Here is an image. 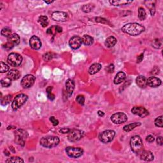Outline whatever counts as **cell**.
I'll list each match as a JSON object with an SVG mask.
<instances>
[{
  "label": "cell",
  "instance_id": "cell-20",
  "mask_svg": "<svg viewBox=\"0 0 163 163\" xmlns=\"http://www.w3.org/2000/svg\"><path fill=\"white\" fill-rule=\"evenodd\" d=\"M136 83L140 88L144 89L147 86V79L143 75H140L136 78Z\"/></svg>",
  "mask_w": 163,
  "mask_h": 163
},
{
  "label": "cell",
  "instance_id": "cell-46",
  "mask_svg": "<svg viewBox=\"0 0 163 163\" xmlns=\"http://www.w3.org/2000/svg\"><path fill=\"white\" fill-rule=\"evenodd\" d=\"M47 97L50 100H51V101H52V100H54L55 99V95H54V94H52V92L47 94Z\"/></svg>",
  "mask_w": 163,
  "mask_h": 163
},
{
  "label": "cell",
  "instance_id": "cell-3",
  "mask_svg": "<svg viewBox=\"0 0 163 163\" xmlns=\"http://www.w3.org/2000/svg\"><path fill=\"white\" fill-rule=\"evenodd\" d=\"M130 146L131 150L136 154H139L143 150V145L142 140L140 136H134L131 138Z\"/></svg>",
  "mask_w": 163,
  "mask_h": 163
},
{
  "label": "cell",
  "instance_id": "cell-8",
  "mask_svg": "<svg viewBox=\"0 0 163 163\" xmlns=\"http://www.w3.org/2000/svg\"><path fill=\"white\" fill-rule=\"evenodd\" d=\"M66 152L67 155L71 158H78L82 155L84 150L80 147H68L66 149Z\"/></svg>",
  "mask_w": 163,
  "mask_h": 163
},
{
  "label": "cell",
  "instance_id": "cell-35",
  "mask_svg": "<svg viewBox=\"0 0 163 163\" xmlns=\"http://www.w3.org/2000/svg\"><path fill=\"white\" fill-rule=\"evenodd\" d=\"M1 35L8 38V36H10L12 34V31L10 29H9V28L5 27L1 30Z\"/></svg>",
  "mask_w": 163,
  "mask_h": 163
},
{
  "label": "cell",
  "instance_id": "cell-13",
  "mask_svg": "<svg viewBox=\"0 0 163 163\" xmlns=\"http://www.w3.org/2000/svg\"><path fill=\"white\" fill-rule=\"evenodd\" d=\"M52 18L55 21L65 22L68 20V15L66 12L56 11L52 14Z\"/></svg>",
  "mask_w": 163,
  "mask_h": 163
},
{
  "label": "cell",
  "instance_id": "cell-19",
  "mask_svg": "<svg viewBox=\"0 0 163 163\" xmlns=\"http://www.w3.org/2000/svg\"><path fill=\"white\" fill-rule=\"evenodd\" d=\"M140 158L143 161H151L153 160L154 156H153V153L149 150H142L140 153Z\"/></svg>",
  "mask_w": 163,
  "mask_h": 163
},
{
  "label": "cell",
  "instance_id": "cell-17",
  "mask_svg": "<svg viewBox=\"0 0 163 163\" xmlns=\"http://www.w3.org/2000/svg\"><path fill=\"white\" fill-rule=\"evenodd\" d=\"M66 92L68 97H70L75 89V82L73 79H68L65 83Z\"/></svg>",
  "mask_w": 163,
  "mask_h": 163
},
{
  "label": "cell",
  "instance_id": "cell-11",
  "mask_svg": "<svg viewBox=\"0 0 163 163\" xmlns=\"http://www.w3.org/2000/svg\"><path fill=\"white\" fill-rule=\"evenodd\" d=\"M27 136L28 134L26 131H25L23 129H18L15 132V142H16L18 145L24 146L25 140L27 138Z\"/></svg>",
  "mask_w": 163,
  "mask_h": 163
},
{
  "label": "cell",
  "instance_id": "cell-49",
  "mask_svg": "<svg viewBox=\"0 0 163 163\" xmlns=\"http://www.w3.org/2000/svg\"><path fill=\"white\" fill-rule=\"evenodd\" d=\"M52 86H49L46 89V92L47 94L49 93H51L52 92Z\"/></svg>",
  "mask_w": 163,
  "mask_h": 163
},
{
  "label": "cell",
  "instance_id": "cell-7",
  "mask_svg": "<svg viewBox=\"0 0 163 163\" xmlns=\"http://www.w3.org/2000/svg\"><path fill=\"white\" fill-rule=\"evenodd\" d=\"M115 136V132L113 130H106L100 133L99 135V139L101 142L104 143H108L114 140Z\"/></svg>",
  "mask_w": 163,
  "mask_h": 163
},
{
  "label": "cell",
  "instance_id": "cell-23",
  "mask_svg": "<svg viewBox=\"0 0 163 163\" xmlns=\"http://www.w3.org/2000/svg\"><path fill=\"white\" fill-rule=\"evenodd\" d=\"M101 64L99 63H95L90 66L89 69V73L90 75H95L98 73L101 69Z\"/></svg>",
  "mask_w": 163,
  "mask_h": 163
},
{
  "label": "cell",
  "instance_id": "cell-36",
  "mask_svg": "<svg viewBox=\"0 0 163 163\" xmlns=\"http://www.w3.org/2000/svg\"><path fill=\"white\" fill-rule=\"evenodd\" d=\"M155 125L158 127H161L162 128L163 127V124H162V116H160V117L157 118L155 120Z\"/></svg>",
  "mask_w": 163,
  "mask_h": 163
},
{
  "label": "cell",
  "instance_id": "cell-25",
  "mask_svg": "<svg viewBox=\"0 0 163 163\" xmlns=\"http://www.w3.org/2000/svg\"><path fill=\"white\" fill-rule=\"evenodd\" d=\"M82 43H84L85 45L89 46L91 45L94 42V38L88 34H85L83 37L82 38Z\"/></svg>",
  "mask_w": 163,
  "mask_h": 163
},
{
  "label": "cell",
  "instance_id": "cell-51",
  "mask_svg": "<svg viewBox=\"0 0 163 163\" xmlns=\"http://www.w3.org/2000/svg\"><path fill=\"white\" fill-rule=\"evenodd\" d=\"M44 2L47 4H51L54 2V1H44Z\"/></svg>",
  "mask_w": 163,
  "mask_h": 163
},
{
  "label": "cell",
  "instance_id": "cell-10",
  "mask_svg": "<svg viewBox=\"0 0 163 163\" xmlns=\"http://www.w3.org/2000/svg\"><path fill=\"white\" fill-rule=\"evenodd\" d=\"M35 77L33 75H27L21 80V85L24 89H28L32 87L35 82Z\"/></svg>",
  "mask_w": 163,
  "mask_h": 163
},
{
  "label": "cell",
  "instance_id": "cell-39",
  "mask_svg": "<svg viewBox=\"0 0 163 163\" xmlns=\"http://www.w3.org/2000/svg\"><path fill=\"white\" fill-rule=\"evenodd\" d=\"M114 70H115V66L113 64H110L106 68V71L108 72V73H113V72L114 71Z\"/></svg>",
  "mask_w": 163,
  "mask_h": 163
},
{
  "label": "cell",
  "instance_id": "cell-24",
  "mask_svg": "<svg viewBox=\"0 0 163 163\" xmlns=\"http://www.w3.org/2000/svg\"><path fill=\"white\" fill-rule=\"evenodd\" d=\"M117 42V39L114 36H110L108 37L105 41V45L108 48L113 47Z\"/></svg>",
  "mask_w": 163,
  "mask_h": 163
},
{
  "label": "cell",
  "instance_id": "cell-47",
  "mask_svg": "<svg viewBox=\"0 0 163 163\" xmlns=\"http://www.w3.org/2000/svg\"><path fill=\"white\" fill-rule=\"evenodd\" d=\"M143 54H142L141 55H140L139 56H138V58H137V62H142V60H143Z\"/></svg>",
  "mask_w": 163,
  "mask_h": 163
},
{
  "label": "cell",
  "instance_id": "cell-34",
  "mask_svg": "<svg viewBox=\"0 0 163 163\" xmlns=\"http://www.w3.org/2000/svg\"><path fill=\"white\" fill-rule=\"evenodd\" d=\"M8 70H9V66L7 64L2 61L0 62V72H1V73H6V72H7L8 71Z\"/></svg>",
  "mask_w": 163,
  "mask_h": 163
},
{
  "label": "cell",
  "instance_id": "cell-37",
  "mask_svg": "<svg viewBox=\"0 0 163 163\" xmlns=\"http://www.w3.org/2000/svg\"><path fill=\"white\" fill-rule=\"evenodd\" d=\"M53 58V54L51 52H47L43 55V59L45 61H49Z\"/></svg>",
  "mask_w": 163,
  "mask_h": 163
},
{
  "label": "cell",
  "instance_id": "cell-30",
  "mask_svg": "<svg viewBox=\"0 0 163 163\" xmlns=\"http://www.w3.org/2000/svg\"><path fill=\"white\" fill-rule=\"evenodd\" d=\"M12 84V80L10 78H9L8 77L3 78L1 80V85L3 87H8L11 85Z\"/></svg>",
  "mask_w": 163,
  "mask_h": 163
},
{
  "label": "cell",
  "instance_id": "cell-9",
  "mask_svg": "<svg viewBox=\"0 0 163 163\" xmlns=\"http://www.w3.org/2000/svg\"><path fill=\"white\" fill-rule=\"evenodd\" d=\"M84 134L83 131L81 130L72 129L68 133V139L71 142H76L82 138Z\"/></svg>",
  "mask_w": 163,
  "mask_h": 163
},
{
  "label": "cell",
  "instance_id": "cell-45",
  "mask_svg": "<svg viewBox=\"0 0 163 163\" xmlns=\"http://www.w3.org/2000/svg\"><path fill=\"white\" fill-rule=\"evenodd\" d=\"M159 68L158 67H155L152 70V71L150 72V73H151L152 75H158L159 73Z\"/></svg>",
  "mask_w": 163,
  "mask_h": 163
},
{
  "label": "cell",
  "instance_id": "cell-38",
  "mask_svg": "<svg viewBox=\"0 0 163 163\" xmlns=\"http://www.w3.org/2000/svg\"><path fill=\"white\" fill-rule=\"evenodd\" d=\"M76 101L78 102V103H79L80 105H84V103H85V98H84L83 95H78L77 97Z\"/></svg>",
  "mask_w": 163,
  "mask_h": 163
},
{
  "label": "cell",
  "instance_id": "cell-16",
  "mask_svg": "<svg viewBox=\"0 0 163 163\" xmlns=\"http://www.w3.org/2000/svg\"><path fill=\"white\" fill-rule=\"evenodd\" d=\"M29 45L34 50H39L42 47V42L38 37L33 35L29 40Z\"/></svg>",
  "mask_w": 163,
  "mask_h": 163
},
{
  "label": "cell",
  "instance_id": "cell-50",
  "mask_svg": "<svg viewBox=\"0 0 163 163\" xmlns=\"http://www.w3.org/2000/svg\"><path fill=\"white\" fill-rule=\"evenodd\" d=\"M98 114L99 116V117H103V116L105 115V113L102 112V111H98Z\"/></svg>",
  "mask_w": 163,
  "mask_h": 163
},
{
  "label": "cell",
  "instance_id": "cell-1",
  "mask_svg": "<svg viewBox=\"0 0 163 163\" xmlns=\"http://www.w3.org/2000/svg\"><path fill=\"white\" fill-rule=\"evenodd\" d=\"M124 33L131 36H138L145 31V29L142 25L138 23H128L122 27Z\"/></svg>",
  "mask_w": 163,
  "mask_h": 163
},
{
  "label": "cell",
  "instance_id": "cell-15",
  "mask_svg": "<svg viewBox=\"0 0 163 163\" xmlns=\"http://www.w3.org/2000/svg\"><path fill=\"white\" fill-rule=\"evenodd\" d=\"M82 43V38L78 36H74L71 38L70 41H69V45L72 49L76 50L80 47V46Z\"/></svg>",
  "mask_w": 163,
  "mask_h": 163
},
{
  "label": "cell",
  "instance_id": "cell-42",
  "mask_svg": "<svg viewBox=\"0 0 163 163\" xmlns=\"http://www.w3.org/2000/svg\"><path fill=\"white\" fill-rule=\"evenodd\" d=\"M146 141L147 142H148L149 143H152L154 141V137L152 135L147 136L146 138Z\"/></svg>",
  "mask_w": 163,
  "mask_h": 163
},
{
  "label": "cell",
  "instance_id": "cell-27",
  "mask_svg": "<svg viewBox=\"0 0 163 163\" xmlns=\"http://www.w3.org/2000/svg\"><path fill=\"white\" fill-rule=\"evenodd\" d=\"M133 1H127V0H117V1H110L109 3L113 6H121L129 5Z\"/></svg>",
  "mask_w": 163,
  "mask_h": 163
},
{
  "label": "cell",
  "instance_id": "cell-21",
  "mask_svg": "<svg viewBox=\"0 0 163 163\" xmlns=\"http://www.w3.org/2000/svg\"><path fill=\"white\" fill-rule=\"evenodd\" d=\"M126 78V75L124 73L123 71H119L118 73L115 75V77L114 78V82L116 85H118V84H120L122 82L125 80Z\"/></svg>",
  "mask_w": 163,
  "mask_h": 163
},
{
  "label": "cell",
  "instance_id": "cell-22",
  "mask_svg": "<svg viewBox=\"0 0 163 163\" xmlns=\"http://www.w3.org/2000/svg\"><path fill=\"white\" fill-rule=\"evenodd\" d=\"M21 72L17 70H10L8 72L7 77L12 80H17L21 77Z\"/></svg>",
  "mask_w": 163,
  "mask_h": 163
},
{
  "label": "cell",
  "instance_id": "cell-40",
  "mask_svg": "<svg viewBox=\"0 0 163 163\" xmlns=\"http://www.w3.org/2000/svg\"><path fill=\"white\" fill-rule=\"evenodd\" d=\"M162 45V43L161 41H159V40H155L153 41V46L156 49H159L161 47Z\"/></svg>",
  "mask_w": 163,
  "mask_h": 163
},
{
  "label": "cell",
  "instance_id": "cell-6",
  "mask_svg": "<svg viewBox=\"0 0 163 163\" xmlns=\"http://www.w3.org/2000/svg\"><path fill=\"white\" fill-rule=\"evenodd\" d=\"M20 43V37L16 33L12 34L10 36L7 38V42L3 45V47L6 50H10L19 44Z\"/></svg>",
  "mask_w": 163,
  "mask_h": 163
},
{
  "label": "cell",
  "instance_id": "cell-29",
  "mask_svg": "<svg viewBox=\"0 0 163 163\" xmlns=\"http://www.w3.org/2000/svg\"><path fill=\"white\" fill-rule=\"evenodd\" d=\"M6 162H12V163H21L24 162V160L19 158V157H12L6 160Z\"/></svg>",
  "mask_w": 163,
  "mask_h": 163
},
{
  "label": "cell",
  "instance_id": "cell-12",
  "mask_svg": "<svg viewBox=\"0 0 163 163\" xmlns=\"http://www.w3.org/2000/svg\"><path fill=\"white\" fill-rule=\"evenodd\" d=\"M111 121L115 124H121L127 121V117L122 112L116 113L111 116Z\"/></svg>",
  "mask_w": 163,
  "mask_h": 163
},
{
  "label": "cell",
  "instance_id": "cell-44",
  "mask_svg": "<svg viewBox=\"0 0 163 163\" xmlns=\"http://www.w3.org/2000/svg\"><path fill=\"white\" fill-rule=\"evenodd\" d=\"M157 143H158L159 145L162 146L163 145V140L162 136H159L157 138Z\"/></svg>",
  "mask_w": 163,
  "mask_h": 163
},
{
  "label": "cell",
  "instance_id": "cell-4",
  "mask_svg": "<svg viewBox=\"0 0 163 163\" xmlns=\"http://www.w3.org/2000/svg\"><path fill=\"white\" fill-rule=\"evenodd\" d=\"M27 99L28 96L25 94H20V95L16 96L12 104V108L13 110L16 111L22 107L27 101Z\"/></svg>",
  "mask_w": 163,
  "mask_h": 163
},
{
  "label": "cell",
  "instance_id": "cell-31",
  "mask_svg": "<svg viewBox=\"0 0 163 163\" xmlns=\"http://www.w3.org/2000/svg\"><path fill=\"white\" fill-rule=\"evenodd\" d=\"M138 17L140 20L143 21L146 18V12L143 7L138 8Z\"/></svg>",
  "mask_w": 163,
  "mask_h": 163
},
{
  "label": "cell",
  "instance_id": "cell-14",
  "mask_svg": "<svg viewBox=\"0 0 163 163\" xmlns=\"http://www.w3.org/2000/svg\"><path fill=\"white\" fill-rule=\"evenodd\" d=\"M131 112L134 115L139 116V117L144 118L149 115V111L145 108L142 106H134L131 109Z\"/></svg>",
  "mask_w": 163,
  "mask_h": 163
},
{
  "label": "cell",
  "instance_id": "cell-32",
  "mask_svg": "<svg viewBox=\"0 0 163 163\" xmlns=\"http://www.w3.org/2000/svg\"><path fill=\"white\" fill-rule=\"evenodd\" d=\"M94 8V5L91 4H87L84 5L82 7V10L85 13H89L91 12Z\"/></svg>",
  "mask_w": 163,
  "mask_h": 163
},
{
  "label": "cell",
  "instance_id": "cell-26",
  "mask_svg": "<svg viewBox=\"0 0 163 163\" xmlns=\"http://www.w3.org/2000/svg\"><path fill=\"white\" fill-rule=\"evenodd\" d=\"M140 125H141L140 122H133V123L126 125V126L123 127V130L125 131V132H130V131L133 130L134 128L140 126Z\"/></svg>",
  "mask_w": 163,
  "mask_h": 163
},
{
  "label": "cell",
  "instance_id": "cell-41",
  "mask_svg": "<svg viewBox=\"0 0 163 163\" xmlns=\"http://www.w3.org/2000/svg\"><path fill=\"white\" fill-rule=\"evenodd\" d=\"M50 121H51V122L52 123L53 126H58V124H59V121L57 120V119H56L54 117H51V118H50Z\"/></svg>",
  "mask_w": 163,
  "mask_h": 163
},
{
  "label": "cell",
  "instance_id": "cell-28",
  "mask_svg": "<svg viewBox=\"0 0 163 163\" xmlns=\"http://www.w3.org/2000/svg\"><path fill=\"white\" fill-rule=\"evenodd\" d=\"M38 23L42 25L43 27H46L49 24L48 17L45 15H41L38 18Z\"/></svg>",
  "mask_w": 163,
  "mask_h": 163
},
{
  "label": "cell",
  "instance_id": "cell-2",
  "mask_svg": "<svg viewBox=\"0 0 163 163\" xmlns=\"http://www.w3.org/2000/svg\"><path fill=\"white\" fill-rule=\"evenodd\" d=\"M40 145L47 149H51L57 146L59 143V138L58 136H48L43 137L40 141Z\"/></svg>",
  "mask_w": 163,
  "mask_h": 163
},
{
  "label": "cell",
  "instance_id": "cell-5",
  "mask_svg": "<svg viewBox=\"0 0 163 163\" xmlns=\"http://www.w3.org/2000/svg\"><path fill=\"white\" fill-rule=\"evenodd\" d=\"M8 63L12 67H18L21 64L23 61V57L17 53H11L7 58Z\"/></svg>",
  "mask_w": 163,
  "mask_h": 163
},
{
  "label": "cell",
  "instance_id": "cell-48",
  "mask_svg": "<svg viewBox=\"0 0 163 163\" xmlns=\"http://www.w3.org/2000/svg\"><path fill=\"white\" fill-rule=\"evenodd\" d=\"M55 29L56 32H58V33H61L62 31V27H59V26H58L55 27Z\"/></svg>",
  "mask_w": 163,
  "mask_h": 163
},
{
  "label": "cell",
  "instance_id": "cell-43",
  "mask_svg": "<svg viewBox=\"0 0 163 163\" xmlns=\"http://www.w3.org/2000/svg\"><path fill=\"white\" fill-rule=\"evenodd\" d=\"M70 129H69V128H66V127H64V128H62V129H61L60 130H59V131L61 133H63V134H66V133H68L70 131Z\"/></svg>",
  "mask_w": 163,
  "mask_h": 163
},
{
  "label": "cell",
  "instance_id": "cell-33",
  "mask_svg": "<svg viewBox=\"0 0 163 163\" xmlns=\"http://www.w3.org/2000/svg\"><path fill=\"white\" fill-rule=\"evenodd\" d=\"M12 99V95H7L1 98V105L5 106L10 103Z\"/></svg>",
  "mask_w": 163,
  "mask_h": 163
},
{
  "label": "cell",
  "instance_id": "cell-18",
  "mask_svg": "<svg viewBox=\"0 0 163 163\" xmlns=\"http://www.w3.org/2000/svg\"><path fill=\"white\" fill-rule=\"evenodd\" d=\"M161 80L155 77H150L147 79V86L150 87H158L161 86Z\"/></svg>",
  "mask_w": 163,
  "mask_h": 163
}]
</instances>
